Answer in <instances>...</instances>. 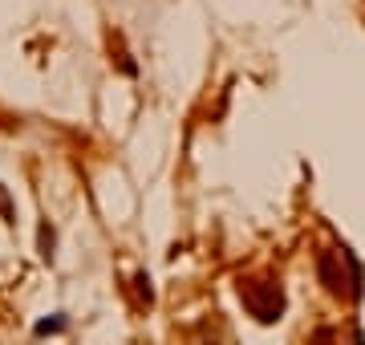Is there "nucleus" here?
Wrapping results in <instances>:
<instances>
[{"instance_id": "obj_3", "label": "nucleus", "mask_w": 365, "mask_h": 345, "mask_svg": "<svg viewBox=\"0 0 365 345\" xmlns=\"http://www.w3.org/2000/svg\"><path fill=\"white\" fill-rule=\"evenodd\" d=\"M57 329H66V321H61V317H53V321H41V325H37V333H57Z\"/></svg>"}, {"instance_id": "obj_2", "label": "nucleus", "mask_w": 365, "mask_h": 345, "mask_svg": "<svg viewBox=\"0 0 365 345\" xmlns=\"http://www.w3.org/2000/svg\"><path fill=\"white\" fill-rule=\"evenodd\" d=\"M321 277L333 292H345V297H357L361 292V268L345 248H333V252L321 256Z\"/></svg>"}, {"instance_id": "obj_1", "label": "nucleus", "mask_w": 365, "mask_h": 345, "mask_svg": "<svg viewBox=\"0 0 365 345\" xmlns=\"http://www.w3.org/2000/svg\"><path fill=\"white\" fill-rule=\"evenodd\" d=\"M240 297H244V305L256 321H276L280 317V309H284V292L276 280H240Z\"/></svg>"}]
</instances>
